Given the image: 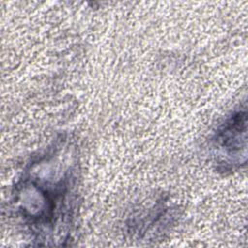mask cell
<instances>
[{"label":"cell","instance_id":"2","mask_svg":"<svg viewBox=\"0 0 248 248\" xmlns=\"http://www.w3.org/2000/svg\"><path fill=\"white\" fill-rule=\"evenodd\" d=\"M216 148L225 162L235 164L241 161V150L246 149V113L238 111L220 129L216 136Z\"/></svg>","mask_w":248,"mask_h":248},{"label":"cell","instance_id":"1","mask_svg":"<svg viewBox=\"0 0 248 248\" xmlns=\"http://www.w3.org/2000/svg\"><path fill=\"white\" fill-rule=\"evenodd\" d=\"M62 154H50L33 166L19 186L21 213L35 233L46 241H55V232L68 225L75 171Z\"/></svg>","mask_w":248,"mask_h":248}]
</instances>
